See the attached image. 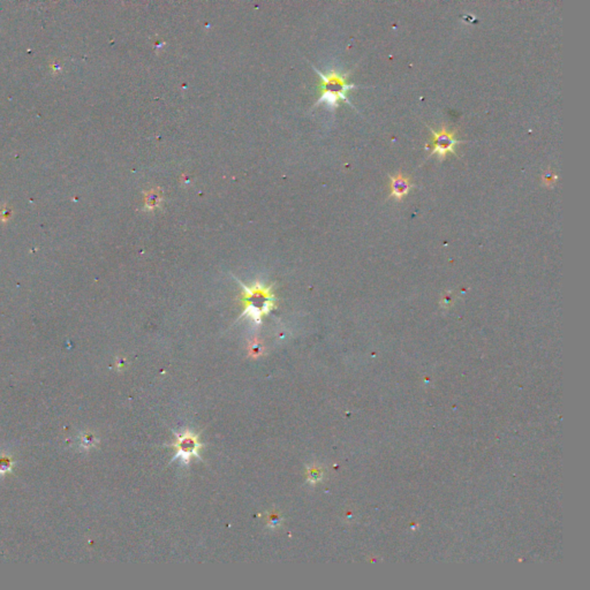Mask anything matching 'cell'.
<instances>
[{
  "label": "cell",
  "mask_w": 590,
  "mask_h": 590,
  "mask_svg": "<svg viewBox=\"0 0 590 590\" xmlns=\"http://www.w3.org/2000/svg\"><path fill=\"white\" fill-rule=\"evenodd\" d=\"M556 180H557V175L553 174L552 172H548L547 174L543 175V183L545 186H548V187L553 186V183L556 182Z\"/></svg>",
  "instance_id": "obj_8"
},
{
  "label": "cell",
  "mask_w": 590,
  "mask_h": 590,
  "mask_svg": "<svg viewBox=\"0 0 590 590\" xmlns=\"http://www.w3.org/2000/svg\"><path fill=\"white\" fill-rule=\"evenodd\" d=\"M315 70L322 79V96L318 99L317 104L324 103L328 106L336 107L340 101H347V93L354 86L348 85L344 74L336 69L329 70L326 73H322L316 68Z\"/></svg>",
  "instance_id": "obj_2"
},
{
  "label": "cell",
  "mask_w": 590,
  "mask_h": 590,
  "mask_svg": "<svg viewBox=\"0 0 590 590\" xmlns=\"http://www.w3.org/2000/svg\"><path fill=\"white\" fill-rule=\"evenodd\" d=\"M242 286L243 293L241 302L245 308L243 315H247L250 320L258 323L263 315L268 314L273 308V294L271 293L270 287L262 285L261 282H256L250 287Z\"/></svg>",
  "instance_id": "obj_1"
},
{
  "label": "cell",
  "mask_w": 590,
  "mask_h": 590,
  "mask_svg": "<svg viewBox=\"0 0 590 590\" xmlns=\"http://www.w3.org/2000/svg\"><path fill=\"white\" fill-rule=\"evenodd\" d=\"M454 302V295L452 293H446L444 294V297L441 298V301H440V305L441 307H444V308H449V307H451Z\"/></svg>",
  "instance_id": "obj_7"
},
{
  "label": "cell",
  "mask_w": 590,
  "mask_h": 590,
  "mask_svg": "<svg viewBox=\"0 0 590 590\" xmlns=\"http://www.w3.org/2000/svg\"><path fill=\"white\" fill-rule=\"evenodd\" d=\"M178 452L182 459H188L193 454L197 453V450L200 448L196 438L191 436L190 433H187L185 436H179V440L177 443Z\"/></svg>",
  "instance_id": "obj_5"
},
{
  "label": "cell",
  "mask_w": 590,
  "mask_h": 590,
  "mask_svg": "<svg viewBox=\"0 0 590 590\" xmlns=\"http://www.w3.org/2000/svg\"><path fill=\"white\" fill-rule=\"evenodd\" d=\"M412 187L413 183L410 179L402 173L397 174L396 177H390V197L401 201L406 195H408Z\"/></svg>",
  "instance_id": "obj_4"
},
{
  "label": "cell",
  "mask_w": 590,
  "mask_h": 590,
  "mask_svg": "<svg viewBox=\"0 0 590 590\" xmlns=\"http://www.w3.org/2000/svg\"><path fill=\"white\" fill-rule=\"evenodd\" d=\"M162 195H161V191L159 190H150L149 193H148L146 197H145V203H146V206H149V209H154L156 208V206L159 205V203L162 202Z\"/></svg>",
  "instance_id": "obj_6"
},
{
  "label": "cell",
  "mask_w": 590,
  "mask_h": 590,
  "mask_svg": "<svg viewBox=\"0 0 590 590\" xmlns=\"http://www.w3.org/2000/svg\"><path fill=\"white\" fill-rule=\"evenodd\" d=\"M322 477V470L320 468H312L309 470V480L318 481Z\"/></svg>",
  "instance_id": "obj_9"
},
{
  "label": "cell",
  "mask_w": 590,
  "mask_h": 590,
  "mask_svg": "<svg viewBox=\"0 0 590 590\" xmlns=\"http://www.w3.org/2000/svg\"><path fill=\"white\" fill-rule=\"evenodd\" d=\"M432 133V151L431 155H436L440 159L445 158L449 154H456V148L459 144L460 141L456 138L453 131H450L443 127L440 130H433Z\"/></svg>",
  "instance_id": "obj_3"
}]
</instances>
